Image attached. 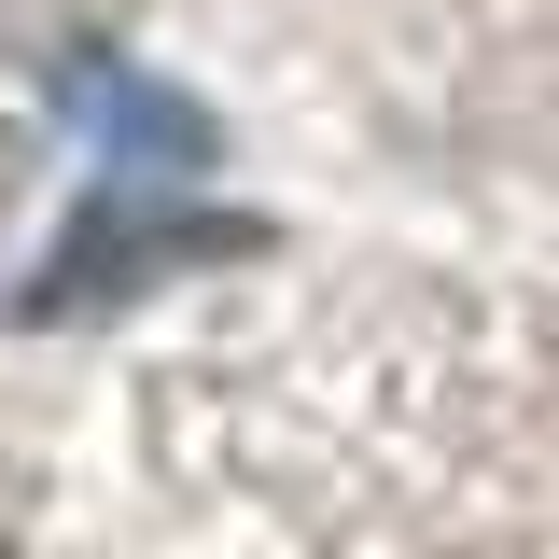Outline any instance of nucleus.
I'll return each instance as SVG.
<instances>
[{
	"mask_svg": "<svg viewBox=\"0 0 559 559\" xmlns=\"http://www.w3.org/2000/svg\"><path fill=\"white\" fill-rule=\"evenodd\" d=\"M0 197H14V140H0Z\"/></svg>",
	"mask_w": 559,
	"mask_h": 559,
	"instance_id": "1",
	"label": "nucleus"
}]
</instances>
